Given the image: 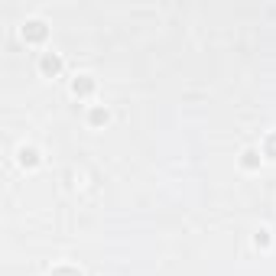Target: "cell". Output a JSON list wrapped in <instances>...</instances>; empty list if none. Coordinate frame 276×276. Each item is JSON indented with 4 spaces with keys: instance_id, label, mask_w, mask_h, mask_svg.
I'll list each match as a JSON object with an SVG mask.
<instances>
[{
    "instance_id": "6da1fadb",
    "label": "cell",
    "mask_w": 276,
    "mask_h": 276,
    "mask_svg": "<svg viewBox=\"0 0 276 276\" xmlns=\"http://www.w3.org/2000/svg\"><path fill=\"white\" fill-rule=\"evenodd\" d=\"M42 33H46V30H42V23H39V20H30V23L23 26V36H30V39H39Z\"/></svg>"
},
{
    "instance_id": "7a4b0ae2",
    "label": "cell",
    "mask_w": 276,
    "mask_h": 276,
    "mask_svg": "<svg viewBox=\"0 0 276 276\" xmlns=\"http://www.w3.org/2000/svg\"><path fill=\"white\" fill-rule=\"evenodd\" d=\"M72 88H75V94H88V91H91V82H88V75H82Z\"/></svg>"
},
{
    "instance_id": "3957f363",
    "label": "cell",
    "mask_w": 276,
    "mask_h": 276,
    "mask_svg": "<svg viewBox=\"0 0 276 276\" xmlns=\"http://www.w3.org/2000/svg\"><path fill=\"white\" fill-rule=\"evenodd\" d=\"M59 65H62L59 56H46V59H42V68H46V72H59Z\"/></svg>"
},
{
    "instance_id": "277c9868",
    "label": "cell",
    "mask_w": 276,
    "mask_h": 276,
    "mask_svg": "<svg viewBox=\"0 0 276 276\" xmlns=\"http://www.w3.org/2000/svg\"><path fill=\"white\" fill-rule=\"evenodd\" d=\"M20 163H23V166H33V163H36V149H23V153H20Z\"/></svg>"
},
{
    "instance_id": "5b68a950",
    "label": "cell",
    "mask_w": 276,
    "mask_h": 276,
    "mask_svg": "<svg viewBox=\"0 0 276 276\" xmlns=\"http://www.w3.org/2000/svg\"><path fill=\"white\" fill-rule=\"evenodd\" d=\"M244 166H257V153H254V149H247V153H244Z\"/></svg>"
},
{
    "instance_id": "8992f818",
    "label": "cell",
    "mask_w": 276,
    "mask_h": 276,
    "mask_svg": "<svg viewBox=\"0 0 276 276\" xmlns=\"http://www.w3.org/2000/svg\"><path fill=\"white\" fill-rule=\"evenodd\" d=\"M91 120H94V123H104V120H108V111H94Z\"/></svg>"
},
{
    "instance_id": "52a82bcc",
    "label": "cell",
    "mask_w": 276,
    "mask_h": 276,
    "mask_svg": "<svg viewBox=\"0 0 276 276\" xmlns=\"http://www.w3.org/2000/svg\"><path fill=\"white\" fill-rule=\"evenodd\" d=\"M52 276H82V273H75V270H59V273H52Z\"/></svg>"
}]
</instances>
